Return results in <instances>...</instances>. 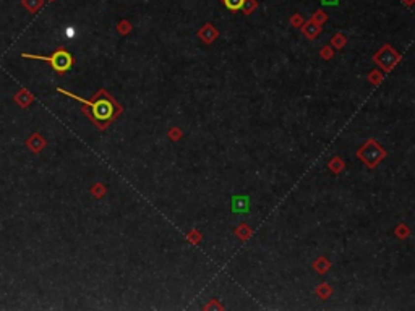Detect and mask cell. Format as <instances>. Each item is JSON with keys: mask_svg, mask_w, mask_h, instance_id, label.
<instances>
[{"mask_svg": "<svg viewBox=\"0 0 415 311\" xmlns=\"http://www.w3.org/2000/svg\"><path fill=\"white\" fill-rule=\"evenodd\" d=\"M25 59H36V60H46V62H51L54 70L59 71V73H65V71L70 70L71 63V55L67 51H57L55 54H52V57H44V55H34V54H21Z\"/></svg>", "mask_w": 415, "mask_h": 311, "instance_id": "obj_1", "label": "cell"}, {"mask_svg": "<svg viewBox=\"0 0 415 311\" xmlns=\"http://www.w3.org/2000/svg\"><path fill=\"white\" fill-rule=\"evenodd\" d=\"M59 93H64V94H67V96H70V97L78 99V101L83 102V104L91 105V107H93V115H94V119H96V120H109L110 117H112V114H114L112 104H110L109 101H104V99H101V101L91 104L90 101H85V99L75 96V94H71V93L65 91V90H60V88H59Z\"/></svg>", "mask_w": 415, "mask_h": 311, "instance_id": "obj_2", "label": "cell"}, {"mask_svg": "<svg viewBox=\"0 0 415 311\" xmlns=\"http://www.w3.org/2000/svg\"><path fill=\"white\" fill-rule=\"evenodd\" d=\"M232 211L234 213H247V211H250V198L234 196L232 198Z\"/></svg>", "mask_w": 415, "mask_h": 311, "instance_id": "obj_3", "label": "cell"}, {"mask_svg": "<svg viewBox=\"0 0 415 311\" xmlns=\"http://www.w3.org/2000/svg\"><path fill=\"white\" fill-rule=\"evenodd\" d=\"M245 0H224V3L227 5L229 10H240L243 7Z\"/></svg>", "mask_w": 415, "mask_h": 311, "instance_id": "obj_4", "label": "cell"}, {"mask_svg": "<svg viewBox=\"0 0 415 311\" xmlns=\"http://www.w3.org/2000/svg\"><path fill=\"white\" fill-rule=\"evenodd\" d=\"M337 2H339V0H323L324 5H336Z\"/></svg>", "mask_w": 415, "mask_h": 311, "instance_id": "obj_5", "label": "cell"}]
</instances>
